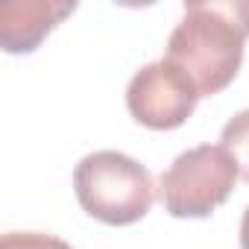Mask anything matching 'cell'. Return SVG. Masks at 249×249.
I'll return each mask as SVG.
<instances>
[{
  "instance_id": "cell-7",
  "label": "cell",
  "mask_w": 249,
  "mask_h": 249,
  "mask_svg": "<svg viewBox=\"0 0 249 249\" xmlns=\"http://www.w3.org/2000/svg\"><path fill=\"white\" fill-rule=\"evenodd\" d=\"M0 249H73L62 237L41 234V231H9L0 237Z\"/></svg>"
},
{
  "instance_id": "cell-6",
  "label": "cell",
  "mask_w": 249,
  "mask_h": 249,
  "mask_svg": "<svg viewBox=\"0 0 249 249\" xmlns=\"http://www.w3.org/2000/svg\"><path fill=\"white\" fill-rule=\"evenodd\" d=\"M220 141L231 153V159L237 164V173L249 182V108H243L234 117H229V123L220 132Z\"/></svg>"
},
{
  "instance_id": "cell-8",
  "label": "cell",
  "mask_w": 249,
  "mask_h": 249,
  "mask_svg": "<svg viewBox=\"0 0 249 249\" xmlns=\"http://www.w3.org/2000/svg\"><path fill=\"white\" fill-rule=\"evenodd\" d=\"M240 249H249V205H246L243 220H240Z\"/></svg>"
},
{
  "instance_id": "cell-4",
  "label": "cell",
  "mask_w": 249,
  "mask_h": 249,
  "mask_svg": "<svg viewBox=\"0 0 249 249\" xmlns=\"http://www.w3.org/2000/svg\"><path fill=\"white\" fill-rule=\"evenodd\" d=\"M199 103V88L194 79L173 65L167 56L135 71L126 88L129 114L150 129H176L194 114Z\"/></svg>"
},
{
  "instance_id": "cell-5",
  "label": "cell",
  "mask_w": 249,
  "mask_h": 249,
  "mask_svg": "<svg viewBox=\"0 0 249 249\" xmlns=\"http://www.w3.org/2000/svg\"><path fill=\"white\" fill-rule=\"evenodd\" d=\"M73 9V0H6L0 3V44L6 53H33Z\"/></svg>"
},
{
  "instance_id": "cell-3",
  "label": "cell",
  "mask_w": 249,
  "mask_h": 249,
  "mask_svg": "<svg viewBox=\"0 0 249 249\" xmlns=\"http://www.w3.org/2000/svg\"><path fill=\"white\" fill-rule=\"evenodd\" d=\"M237 176V164L223 144H199L161 173L159 196L173 217H208L229 199Z\"/></svg>"
},
{
  "instance_id": "cell-1",
  "label": "cell",
  "mask_w": 249,
  "mask_h": 249,
  "mask_svg": "<svg viewBox=\"0 0 249 249\" xmlns=\"http://www.w3.org/2000/svg\"><path fill=\"white\" fill-rule=\"evenodd\" d=\"M246 38L249 0L185 3V15L167 38V59L194 79L199 97H211L237 76Z\"/></svg>"
},
{
  "instance_id": "cell-2",
  "label": "cell",
  "mask_w": 249,
  "mask_h": 249,
  "mask_svg": "<svg viewBox=\"0 0 249 249\" xmlns=\"http://www.w3.org/2000/svg\"><path fill=\"white\" fill-rule=\"evenodd\" d=\"M73 191L85 214L106 226H129L156 202L153 173L117 150L85 156L73 170Z\"/></svg>"
}]
</instances>
